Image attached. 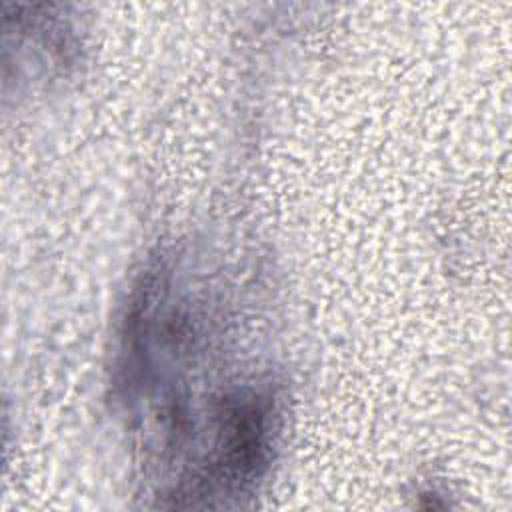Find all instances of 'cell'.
<instances>
[{"label":"cell","instance_id":"obj_1","mask_svg":"<svg viewBox=\"0 0 512 512\" xmlns=\"http://www.w3.org/2000/svg\"><path fill=\"white\" fill-rule=\"evenodd\" d=\"M168 262L142 278L118 354L134 432L172 506H230L268 470L280 398L268 374L232 366L226 330Z\"/></svg>","mask_w":512,"mask_h":512}]
</instances>
